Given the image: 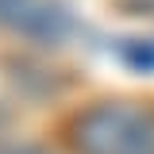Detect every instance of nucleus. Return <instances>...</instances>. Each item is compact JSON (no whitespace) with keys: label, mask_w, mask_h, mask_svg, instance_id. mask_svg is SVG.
<instances>
[{"label":"nucleus","mask_w":154,"mask_h":154,"mask_svg":"<svg viewBox=\"0 0 154 154\" xmlns=\"http://www.w3.org/2000/svg\"><path fill=\"white\" fill-rule=\"evenodd\" d=\"M0 127H4V112H0Z\"/></svg>","instance_id":"423d86ee"},{"label":"nucleus","mask_w":154,"mask_h":154,"mask_svg":"<svg viewBox=\"0 0 154 154\" xmlns=\"http://www.w3.org/2000/svg\"><path fill=\"white\" fill-rule=\"evenodd\" d=\"M0 154H42L38 146H0Z\"/></svg>","instance_id":"39448f33"},{"label":"nucleus","mask_w":154,"mask_h":154,"mask_svg":"<svg viewBox=\"0 0 154 154\" xmlns=\"http://www.w3.org/2000/svg\"><path fill=\"white\" fill-rule=\"evenodd\" d=\"M73 154H154V104L96 100L69 119Z\"/></svg>","instance_id":"f257e3e1"},{"label":"nucleus","mask_w":154,"mask_h":154,"mask_svg":"<svg viewBox=\"0 0 154 154\" xmlns=\"http://www.w3.org/2000/svg\"><path fill=\"white\" fill-rule=\"evenodd\" d=\"M119 62L135 73H154V35H127L116 42Z\"/></svg>","instance_id":"7ed1b4c3"},{"label":"nucleus","mask_w":154,"mask_h":154,"mask_svg":"<svg viewBox=\"0 0 154 154\" xmlns=\"http://www.w3.org/2000/svg\"><path fill=\"white\" fill-rule=\"evenodd\" d=\"M31 4H35V0H0V27H12V31H16Z\"/></svg>","instance_id":"20e7f679"},{"label":"nucleus","mask_w":154,"mask_h":154,"mask_svg":"<svg viewBox=\"0 0 154 154\" xmlns=\"http://www.w3.org/2000/svg\"><path fill=\"white\" fill-rule=\"evenodd\" d=\"M69 31H73V16H69V8H62L54 0H35L16 27V35L31 38L38 46H58Z\"/></svg>","instance_id":"f03ea898"}]
</instances>
